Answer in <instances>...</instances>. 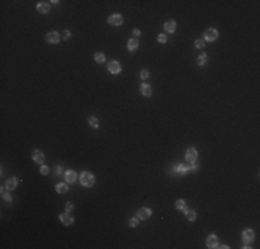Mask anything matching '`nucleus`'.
Masks as SVG:
<instances>
[{"label":"nucleus","mask_w":260,"mask_h":249,"mask_svg":"<svg viewBox=\"0 0 260 249\" xmlns=\"http://www.w3.org/2000/svg\"><path fill=\"white\" fill-rule=\"evenodd\" d=\"M55 191H57V192H59V194H64V192H67V191H68V186H67V184H64V183H59V184H57V186H55Z\"/></svg>","instance_id":"nucleus-17"},{"label":"nucleus","mask_w":260,"mask_h":249,"mask_svg":"<svg viewBox=\"0 0 260 249\" xmlns=\"http://www.w3.org/2000/svg\"><path fill=\"white\" fill-rule=\"evenodd\" d=\"M188 169H190V168H187L186 165H180V166H178V172H180V173H187Z\"/></svg>","instance_id":"nucleus-27"},{"label":"nucleus","mask_w":260,"mask_h":249,"mask_svg":"<svg viewBox=\"0 0 260 249\" xmlns=\"http://www.w3.org/2000/svg\"><path fill=\"white\" fill-rule=\"evenodd\" d=\"M191 170L196 172V170H198V165H192V166H191Z\"/></svg>","instance_id":"nucleus-33"},{"label":"nucleus","mask_w":260,"mask_h":249,"mask_svg":"<svg viewBox=\"0 0 260 249\" xmlns=\"http://www.w3.org/2000/svg\"><path fill=\"white\" fill-rule=\"evenodd\" d=\"M166 40H168V36L163 35V33H160L159 36H158V42H159V43H165Z\"/></svg>","instance_id":"nucleus-26"},{"label":"nucleus","mask_w":260,"mask_h":249,"mask_svg":"<svg viewBox=\"0 0 260 249\" xmlns=\"http://www.w3.org/2000/svg\"><path fill=\"white\" fill-rule=\"evenodd\" d=\"M59 35L55 31H51V32H49L47 35H46V40L49 42V43H58L59 42Z\"/></svg>","instance_id":"nucleus-5"},{"label":"nucleus","mask_w":260,"mask_h":249,"mask_svg":"<svg viewBox=\"0 0 260 249\" xmlns=\"http://www.w3.org/2000/svg\"><path fill=\"white\" fill-rule=\"evenodd\" d=\"M80 183H82V186H85V187H91L94 184V177H93L91 173L83 172L82 174H80Z\"/></svg>","instance_id":"nucleus-1"},{"label":"nucleus","mask_w":260,"mask_h":249,"mask_svg":"<svg viewBox=\"0 0 260 249\" xmlns=\"http://www.w3.org/2000/svg\"><path fill=\"white\" fill-rule=\"evenodd\" d=\"M196 158H198V152H196V149L194 148H190L187 151V154H186V159H187L190 163H195Z\"/></svg>","instance_id":"nucleus-4"},{"label":"nucleus","mask_w":260,"mask_h":249,"mask_svg":"<svg viewBox=\"0 0 260 249\" xmlns=\"http://www.w3.org/2000/svg\"><path fill=\"white\" fill-rule=\"evenodd\" d=\"M150 216H151V210L148 208H141L137 210V217L141 219V220H145V219H148Z\"/></svg>","instance_id":"nucleus-7"},{"label":"nucleus","mask_w":260,"mask_h":249,"mask_svg":"<svg viewBox=\"0 0 260 249\" xmlns=\"http://www.w3.org/2000/svg\"><path fill=\"white\" fill-rule=\"evenodd\" d=\"M32 158H33V161H35V162H36V163H40V165L44 162V155H43V152H42V151H39V149L33 151Z\"/></svg>","instance_id":"nucleus-11"},{"label":"nucleus","mask_w":260,"mask_h":249,"mask_svg":"<svg viewBox=\"0 0 260 249\" xmlns=\"http://www.w3.org/2000/svg\"><path fill=\"white\" fill-rule=\"evenodd\" d=\"M140 76H141V79H147V77L150 76V73H148V71H147V69H143L141 73H140Z\"/></svg>","instance_id":"nucleus-29"},{"label":"nucleus","mask_w":260,"mask_h":249,"mask_svg":"<svg viewBox=\"0 0 260 249\" xmlns=\"http://www.w3.org/2000/svg\"><path fill=\"white\" fill-rule=\"evenodd\" d=\"M140 90H141V93L145 95V97H151V95H152V89H151L150 85H145V83H144V85H141Z\"/></svg>","instance_id":"nucleus-14"},{"label":"nucleus","mask_w":260,"mask_h":249,"mask_svg":"<svg viewBox=\"0 0 260 249\" xmlns=\"http://www.w3.org/2000/svg\"><path fill=\"white\" fill-rule=\"evenodd\" d=\"M122 22H123V18L120 14H114L108 18V24L114 25V27H119V25H122Z\"/></svg>","instance_id":"nucleus-2"},{"label":"nucleus","mask_w":260,"mask_h":249,"mask_svg":"<svg viewBox=\"0 0 260 249\" xmlns=\"http://www.w3.org/2000/svg\"><path fill=\"white\" fill-rule=\"evenodd\" d=\"M129 224H130V227H136L137 224H138V220H137V219H130V220H129Z\"/></svg>","instance_id":"nucleus-30"},{"label":"nucleus","mask_w":260,"mask_h":249,"mask_svg":"<svg viewBox=\"0 0 260 249\" xmlns=\"http://www.w3.org/2000/svg\"><path fill=\"white\" fill-rule=\"evenodd\" d=\"M65 180L68 181V183H73V181L76 180V173L73 172V170L67 172V173H65Z\"/></svg>","instance_id":"nucleus-16"},{"label":"nucleus","mask_w":260,"mask_h":249,"mask_svg":"<svg viewBox=\"0 0 260 249\" xmlns=\"http://www.w3.org/2000/svg\"><path fill=\"white\" fill-rule=\"evenodd\" d=\"M176 208L186 212V210H187V204H186V201H184V199H178L177 202H176Z\"/></svg>","instance_id":"nucleus-19"},{"label":"nucleus","mask_w":260,"mask_h":249,"mask_svg":"<svg viewBox=\"0 0 260 249\" xmlns=\"http://www.w3.org/2000/svg\"><path fill=\"white\" fill-rule=\"evenodd\" d=\"M186 216H187V219L188 220H190V222H194V220H195L196 219V213L194 212V210H186Z\"/></svg>","instance_id":"nucleus-20"},{"label":"nucleus","mask_w":260,"mask_h":249,"mask_svg":"<svg viewBox=\"0 0 260 249\" xmlns=\"http://www.w3.org/2000/svg\"><path fill=\"white\" fill-rule=\"evenodd\" d=\"M137 47H138V40H137V39H130V40L127 42V49L130 50V51L136 50Z\"/></svg>","instance_id":"nucleus-18"},{"label":"nucleus","mask_w":260,"mask_h":249,"mask_svg":"<svg viewBox=\"0 0 260 249\" xmlns=\"http://www.w3.org/2000/svg\"><path fill=\"white\" fill-rule=\"evenodd\" d=\"M1 197H3V199H4V201H7V202H10V201H11V195H10L9 192H6L3 188H1Z\"/></svg>","instance_id":"nucleus-23"},{"label":"nucleus","mask_w":260,"mask_h":249,"mask_svg":"<svg viewBox=\"0 0 260 249\" xmlns=\"http://www.w3.org/2000/svg\"><path fill=\"white\" fill-rule=\"evenodd\" d=\"M195 47H196V49H202V47H205V42H203V40H195Z\"/></svg>","instance_id":"nucleus-25"},{"label":"nucleus","mask_w":260,"mask_h":249,"mask_svg":"<svg viewBox=\"0 0 260 249\" xmlns=\"http://www.w3.org/2000/svg\"><path fill=\"white\" fill-rule=\"evenodd\" d=\"M17 183H18V180L15 177H11V179H9V180L6 181V188L7 190H14L17 187Z\"/></svg>","instance_id":"nucleus-13"},{"label":"nucleus","mask_w":260,"mask_h":249,"mask_svg":"<svg viewBox=\"0 0 260 249\" xmlns=\"http://www.w3.org/2000/svg\"><path fill=\"white\" fill-rule=\"evenodd\" d=\"M94 60H96L97 62H104L105 57H104V54H102V53H96V54H94Z\"/></svg>","instance_id":"nucleus-22"},{"label":"nucleus","mask_w":260,"mask_h":249,"mask_svg":"<svg viewBox=\"0 0 260 249\" xmlns=\"http://www.w3.org/2000/svg\"><path fill=\"white\" fill-rule=\"evenodd\" d=\"M133 35H134V36H140V31H138V29H134V31H133Z\"/></svg>","instance_id":"nucleus-32"},{"label":"nucleus","mask_w":260,"mask_h":249,"mask_svg":"<svg viewBox=\"0 0 260 249\" xmlns=\"http://www.w3.org/2000/svg\"><path fill=\"white\" fill-rule=\"evenodd\" d=\"M165 29L169 32V33H173V32L176 31V22H174V21H166V24H165Z\"/></svg>","instance_id":"nucleus-15"},{"label":"nucleus","mask_w":260,"mask_h":249,"mask_svg":"<svg viewBox=\"0 0 260 249\" xmlns=\"http://www.w3.org/2000/svg\"><path fill=\"white\" fill-rule=\"evenodd\" d=\"M36 10L40 14H46L50 11V6H49V3H46V1H40V3H37Z\"/></svg>","instance_id":"nucleus-9"},{"label":"nucleus","mask_w":260,"mask_h":249,"mask_svg":"<svg viewBox=\"0 0 260 249\" xmlns=\"http://www.w3.org/2000/svg\"><path fill=\"white\" fill-rule=\"evenodd\" d=\"M59 220L64 223L65 226H71L73 223V217L72 216H69L68 213H62V215H59Z\"/></svg>","instance_id":"nucleus-12"},{"label":"nucleus","mask_w":260,"mask_h":249,"mask_svg":"<svg viewBox=\"0 0 260 249\" xmlns=\"http://www.w3.org/2000/svg\"><path fill=\"white\" fill-rule=\"evenodd\" d=\"M69 36H71V32L69 31H62V33H61V37H62V39L67 40V39H69Z\"/></svg>","instance_id":"nucleus-28"},{"label":"nucleus","mask_w":260,"mask_h":249,"mask_svg":"<svg viewBox=\"0 0 260 249\" xmlns=\"http://www.w3.org/2000/svg\"><path fill=\"white\" fill-rule=\"evenodd\" d=\"M40 173H42V174H49V168L43 165V166L40 168Z\"/></svg>","instance_id":"nucleus-31"},{"label":"nucleus","mask_w":260,"mask_h":249,"mask_svg":"<svg viewBox=\"0 0 260 249\" xmlns=\"http://www.w3.org/2000/svg\"><path fill=\"white\" fill-rule=\"evenodd\" d=\"M89 123H90L93 127H98V121H97V118H93V116H91V118L89 119Z\"/></svg>","instance_id":"nucleus-24"},{"label":"nucleus","mask_w":260,"mask_h":249,"mask_svg":"<svg viewBox=\"0 0 260 249\" xmlns=\"http://www.w3.org/2000/svg\"><path fill=\"white\" fill-rule=\"evenodd\" d=\"M73 206H72V204H68V206H67V210H71Z\"/></svg>","instance_id":"nucleus-34"},{"label":"nucleus","mask_w":260,"mask_h":249,"mask_svg":"<svg viewBox=\"0 0 260 249\" xmlns=\"http://www.w3.org/2000/svg\"><path fill=\"white\" fill-rule=\"evenodd\" d=\"M206 61H208V55L206 54H201L198 57V65H205Z\"/></svg>","instance_id":"nucleus-21"},{"label":"nucleus","mask_w":260,"mask_h":249,"mask_svg":"<svg viewBox=\"0 0 260 249\" xmlns=\"http://www.w3.org/2000/svg\"><path fill=\"white\" fill-rule=\"evenodd\" d=\"M108 71H110L111 73H119L122 71V67H120V64H119L118 61H111V62L108 64Z\"/></svg>","instance_id":"nucleus-6"},{"label":"nucleus","mask_w":260,"mask_h":249,"mask_svg":"<svg viewBox=\"0 0 260 249\" xmlns=\"http://www.w3.org/2000/svg\"><path fill=\"white\" fill-rule=\"evenodd\" d=\"M217 237L216 235H213V234H210L208 238H206V246L208 248H216L217 246Z\"/></svg>","instance_id":"nucleus-10"},{"label":"nucleus","mask_w":260,"mask_h":249,"mask_svg":"<svg viewBox=\"0 0 260 249\" xmlns=\"http://www.w3.org/2000/svg\"><path fill=\"white\" fill-rule=\"evenodd\" d=\"M217 36H219V33H217V31H216V29H208V31H205V33H203L205 40H208V42L216 40V39H217Z\"/></svg>","instance_id":"nucleus-3"},{"label":"nucleus","mask_w":260,"mask_h":249,"mask_svg":"<svg viewBox=\"0 0 260 249\" xmlns=\"http://www.w3.org/2000/svg\"><path fill=\"white\" fill-rule=\"evenodd\" d=\"M242 238H244V242H245V244H249V242H252L253 238H255V232L252 230H245L242 232Z\"/></svg>","instance_id":"nucleus-8"}]
</instances>
